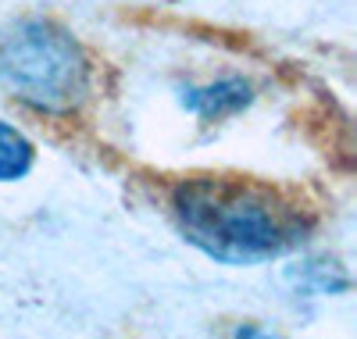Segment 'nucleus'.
Returning <instances> with one entry per match:
<instances>
[{
	"label": "nucleus",
	"mask_w": 357,
	"mask_h": 339,
	"mask_svg": "<svg viewBox=\"0 0 357 339\" xmlns=\"http://www.w3.org/2000/svg\"><path fill=\"white\" fill-rule=\"evenodd\" d=\"M172 214L186 243L232 268L286 257L311 232V218L286 193L229 175L178 182L172 190Z\"/></svg>",
	"instance_id": "obj_1"
},
{
	"label": "nucleus",
	"mask_w": 357,
	"mask_h": 339,
	"mask_svg": "<svg viewBox=\"0 0 357 339\" xmlns=\"http://www.w3.org/2000/svg\"><path fill=\"white\" fill-rule=\"evenodd\" d=\"M0 89L36 111L68 114L89 89V61L68 29L22 18L0 33Z\"/></svg>",
	"instance_id": "obj_2"
},
{
	"label": "nucleus",
	"mask_w": 357,
	"mask_h": 339,
	"mask_svg": "<svg viewBox=\"0 0 357 339\" xmlns=\"http://www.w3.org/2000/svg\"><path fill=\"white\" fill-rule=\"evenodd\" d=\"M250 100H254V89L243 79H218L207 86L183 89V107L193 111L197 118H207V121H222V118L240 114L243 107H250Z\"/></svg>",
	"instance_id": "obj_3"
},
{
	"label": "nucleus",
	"mask_w": 357,
	"mask_h": 339,
	"mask_svg": "<svg viewBox=\"0 0 357 339\" xmlns=\"http://www.w3.org/2000/svg\"><path fill=\"white\" fill-rule=\"evenodd\" d=\"M36 161V150L15 126L0 121V182H15L22 175H29Z\"/></svg>",
	"instance_id": "obj_4"
}]
</instances>
